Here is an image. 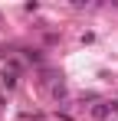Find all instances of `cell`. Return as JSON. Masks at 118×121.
<instances>
[{
	"label": "cell",
	"mask_w": 118,
	"mask_h": 121,
	"mask_svg": "<svg viewBox=\"0 0 118 121\" xmlns=\"http://www.w3.org/2000/svg\"><path fill=\"white\" fill-rule=\"evenodd\" d=\"M3 85L13 88V85H17V72H3Z\"/></svg>",
	"instance_id": "2"
},
{
	"label": "cell",
	"mask_w": 118,
	"mask_h": 121,
	"mask_svg": "<svg viewBox=\"0 0 118 121\" xmlns=\"http://www.w3.org/2000/svg\"><path fill=\"white\" fill-rule=\"evenodd\" d=\"M26 59H30V62H39L43 56H39V49H26Z\"/></svg>",
	"instance_id": "3"
},
{
	"label": "cell",
	"mask_w": 118,
	"mask_h": 121,
	"mask_svg": "<svg viewBox=\"0 0 118 121\" xmlns=\"http://www.w3.org/2000/svg\"><path fill=\"white\" fill-rule=\"evenodd\" d=\"M115 111H118L115 101H98V105H92V118L95 121H105L108 115H115Z\"/></svg>",
	"instance_id": "1"
}]
</instances>
